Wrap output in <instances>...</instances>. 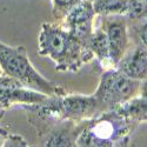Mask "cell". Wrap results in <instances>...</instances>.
Wrapping results in <instances>:
<instances>
[{"instance_id":"cell-14","label":"cell","mask_w":147,"mask_h":147,"mask_svg":"<svg viewBox=\"0 0 147 147\" xmlns=\"http://www.w3.org/2000/svg\"><path fill=\"white\" fill-rule=\"evenodd\" d=\"M84 0H51L52 3V16L57 22H61L65 17Z\"/></svg>"},{"instance_id":"cell-19","label":"cell","mask_w":147,"mask_h":147,"mask_svg":"<svg viewBox=\"0 0 147 147\" xmlns=\"http://www.w3.org/2000/svg\"><path fill=\"white\" fill-rule=\"evenodd\" d=\"M122 147H128V138H126L124 141H122Z\"/></svg>"},{"instance_id":"cell-21","label":"cell","mask_w":147,"mask_h":147,"mask_svg":"<svg viewBox=\"0 0 147 147\" xmlns=\"http://www.w3.org/2000/svg\"><path fill=\"white\" fill-rule=\"evenodd\" d=\"M145 1H146V3H147V0H145Z\"/></svg>"},{"instance_id":"cell-2","label":"cell","mask_w":147,"mask_h":147,"mask_svg":"<svg viewBox=\"0 0 147 147\" xmlns=\"http://www.w3.org/2000/svg\"><path fill=\"white\" fill-rule=\"evenodd\" d=\"M21 108L31 112L32 119L39 120H69L82 122L101 114L94 95L59 94L47 96L39 104L22 105Z\"/></svg>"},{"instance_id":"cell-16","label":"cell","mask_w":147,"mask_h":147,"mask_svg":"<svg viewBox=\"0 0 147 147\" xmlns=\"http://www.w3.org/2000/svg\"><path fill=\"white\" fill-rule=\"evenodd\" d=\"M3 147H34L28 145V142L18 134H8V137Z\"/></svg>"},{"instance_id":"cell-3","label":"cell","mask_w":147,"mask_h":147,"mask_svg":"<svg viewBox=\"0 0 147 147\" xmlns=\"http://www.w3.org/2000/svg\"><path fill=\"white\" fill-rule=\"evenodd\" d=\"M0 68L4 74L17 80L22 87L48 96L67 93L63 87L44 78L34 68L25 46H8L0 41Z\"/></svg>"},{"instance_id":"cell-10","label":"cell","mask_w":147,"mask_h":147,"mask_svg":"<svg viewBox=\"0 0 147 147\" xmlns=\"http://www.w3.org/2000/svg\"><path fill=\"white\" fill-rule=\"evenodd\" d=\"M115 68L131 79L138 81L147 79V47L137 44L133 48H128Z\"/></svg>"},{"instance_id":"cell-9","label":"cell","mask_w":147,"mask_h":147,"mask_svg":"<svg viewBox=\"0 0 147 147\" xmlns=\"http://www.w3.org/2000/svg\"><path fill=\"white\" fill-rule=\"evenodd\" d=\"M52 124L40 132L42 147H77L76 141L85 121L74 122L69 120H48Z\"/></svg>"},{"instance_id":"cell-1","label":"cell","mask_w":147,"mask_h":147,"mask_svg":"<svg viewBox=\"0 0 147 147\" xmlns=\"http://www.w3.org/2000/svg\"><path fill=\"white\" fill-rule=\"evenodd\" d=\"M38 52L50 58L60 72H78L94 59L93 53L60 22H44L38 38Z\"/></svg>"},{"instance_id":"cell-4","label":"cell","mask_w":147,"mask_h":147,"mask_svg":"<svg viewBox=\"0 0 147 147\" xmlns=\"http://www.w3.org/2000/svg\"><path fill=\"white\" fill-rule=\"evenodd\" d=\"M138 124L121 114L117 108L85 121L77 138V147H117L128 138Z\"/></svg>"},{"instance_id":"cell-6","label":"cell","mask_w":147,"mask_h":147,"mask_svg":"<svg viewBox=\"0 0 147 147\" xmlns=\"http://www.w3.org/2000/svg\"><path fill=\"white\" fill-rule=\"evenodd\" d=\"M100 18V26L108 40L109 63L115 66L129 48L128 20L121 16H106Z\"/></svg>"},{"instance_id":"cell-11","label":"cell","mask_w":147,"mask_h":147,"mask_svg":"<svg viewBox=\"0 0 147 147\" xmlns=\"http://www.w3.org/2000/svg\"><path fill=\"white\" fill-rule=\"evenodd\" d=\"M48 95L42 94L20 85L0 86V109H5L14 105H34L44 101Z\"/></svg>"},{"instance_id":"cell-8","label":"cell","mask_w":147,"mask_h":147,"mask_svg":"<svg viewBox=\"0 0 147 147\" xmlns=\"http://www.w3.org/2000/svg\"><path fill=\"white\" fill-rule=\"evenodd\" d=\"M98 17L121 16L128 21L147 19V3L145 0H93Z\"/></svg>"},{"instance_id":"cell-20","label":"cell","mask_w":147,"mask_h":147,"mask_svg":"<svg viewBox=\"0 0 147 147\" xmlns=\"http://www.w3.org/2000/svg\"><path fill=\"white\" fill-rule=\"evenodd\" d=\"M4 113H5V111H3V109H0V120H1V118L4 117Z\"/></svg>"},{"instance_id":"cell-18","label":"cell","mask_w":147,"mask_h":147,"mask_svg":"<svg viewBox=\"0 0 147 147\" xmlns=\"http://www.w3.org/2000/svg\"><path fill=\"white\" fill-rule=\"evenodd\" d=\"M8 134H9V133L7 132L6 128L0 127V147L4 146V144H5V141H6L7 137H8Z\"/></svg>"},{"instance_id":"cell-5","label":"cell","mask_w":147,"mask_h":147,"mask_svg":"<svg viewBox=\"0 0 147 147\" xmlns=\"http://www.w3.org/2000/svg\"><path fill=\"white\" fill-rule=\"evenodd\" d=\"M140 81L125 76L117 68H109L101 73L94 98L101 113L118 108L139 94Z\"/></svg>"},{"instance_id":"cell-12","label":"cell","mask_w":147,"mask_h":147,"mask_svg":"<svg viewBox=\"0 0 147 147\" xmlns=\"http://www.w3.org/2000/svg\"><path fill=\"white\" fill-rule=\"evenodd\" d=\"M117 109L136 124H139L141 121H147V99L140 95L134 96L129 101L119 106Z\"/></svg>"},{"instance_id":"cell-17","label":"cell","mask_w":147,"mask_h":147,"mask_svg":"<svg viewBox=\"0 0 147 147\" xmlns=\"http://www.w3.org/2000/svg\"><path fill=\"white\" fill-rule=\"evenodd\" d=\"M139 95L147 99V79L140 81V87H139Z\"/></svg>"},{"instance_id":"cell-13","label":"cell","mask_w":147,"mask_h":147,"mask_svg":"<svg viewBox=\"0 0 147 147\" xmlns=\"http://www.w3.org/2000/svg\"><path fill=\"white\" fill-rule=\"evenodd\" d=\"M88 48L93 53V55L101 63L109 61L108 40H107V35L101 26L94 27L93 34L88 41Z\"/></svg>"},{"instance_id":"cell-15","label":"cell","mask_w":147,"mask_h":147,"mask_svg":"<svg viewBox=\"0 0 147 147\" xmlns=\"http://www.w3.org/2000/svg\"><path fill=\"white\" fill-rule=\"evenodd\" d=\"M128 31L133 32L138 45L147 47V19L140 21H128Z\"/></svg>"},{"instance_id":"cell-7","label":"cell","mask_w":147,"mask_h":147,"mask_svg":"<svg viewBox=\"0 0 147 147\" xmlns=\"http://www.w3.org/2000/svg\"><path fill=\"white\" fill-rule=\"evenodd\" d=\"M96 17L93 0H84L73 8L60 24L78 40L88 46Z\"/></svg>"}]
</instances>
